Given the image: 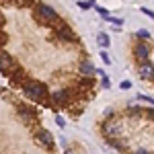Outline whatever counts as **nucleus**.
Returning a JSON list of instances; mask_svg holds the SVG:
<instances>
[{"instance_id": "1", "label": "nucleus", "mask_w": 154, "mask_h": 154, "mask_svg": "<svg viewBox=\"0 0 154 154\" xmlns=\"http://www.w3.org/2000/svg\"><path fill=\"white\" fill-rule=\"evenodd\" d=\"M25 95L29 97L31 101H45L48 88L41 82H29V84H25Z\"/></svg>"}, {"instance_id": "2", "label": "nucleus", "mask_w": 154, "mask_h": 154, "mask_svg": "<svg viewBox=\"0 0 154 154\" xmlns=\"http://www.w3.org/2000/svg\"><path fill=\"white\" fill-rule=\"evenodd\" d=\"M39 14L45 19V23H51V21H56L58 19V12L54 11V8H49V6H45V4H39Z\"/></svg>"}, {"instance_id": "3", "label": "nucleus", "mask_w": 154, "mask_h": 154, "mask_svg": "<svg viewBox=\"0 0 154 154\" xmlns=\"http://www.w3.org/2000/svg\"><path fill=\"white\" fill-rule=\"evenodd\" d=\"M105 134L109 136V138L121 136V123H119V121H109V123L105 125Z\"/></svg>"}, {"instance_id": "4", "label": "nucleus", "mask_w": 154, "mask_h": 154, "mask_svg": "<svg viewBox=\"0 0 154 154\" xmlns=\"http://www.w3.org/2000/svg\"><path fill=\"white\" fill-rule=\"evenodd\" d=\"M140 76H142L144 80H152L154 78V64L144 62L142 66H140Z\"/></svg>"}, {"instance_id": "5", "label": "nucleus", "mask_w": 154, "mask_h": 154, "mask_svg": "<svg viewBox=\"0 0 154 154\" xmlns=\"http://www.w3.org/2000/svg\"><path fill=\"white\" fill-rule=\"evenodd\" d=\"M136 58L140 60V62H148V58H150V48L144 45V43H140V45L136 48Z\"/></svg>"}, {"instance_id": "6", "label": "nucleus", "mask_w": 154, "mask_h": 154, "mask_svg": "<svg viewBox=\"0 0 154 154\" xmlns=\"http://www.w3.org/2000/svg\"><path fill=\"white\" fill-rule=\"evenodd\" d=\"M37 140H39L41 144H45L48 148L54 146V138H51V134H49L48 130H41V131H39V134H37Z\"/></svg>"}, {"instance_id": "7", "label": "nucleus", "mask_w": 154, "mask_h": 154, "mask_svg": "<svg viewBox=\"0 0 154 154\" xmlns=\"http://www.w3.org/2000/svg\"><path fill=\"white\" fill-rule=\"evenodd\" d=\"M60 33V37H62V39H64V41H76V35H74V33H72V29H68V27H66V25H64V27H62V29H60L58 31Z\"/></svg>"}, {"instance_id": "8", "label": "nucleus", "mask_w": 154, "mask_h": 154, "mask_svg": "<svg viewBox=\"0 0 154 154\" xmlns=\"http://www.w3.org/2000/svg\"><path fill=\"white\" fill-rule=\"evenodd\" d=\"M11 56H8V54H4V51H0V68H2V70H4V74H6V72H8V66H11Z\"/></svg>"}, {"instance_id": "9", "label": "nucleus", "mask_w": 154, "mask_h": 154, "mask_svg": "<svg viewBox=\"0 0 154 154\" xmlns=\"http://www.w3.org/2000/svg\"><path fill=\"white\" fill-rule=\"evenodd\" d=\"M95 66H93V62H82L80 64V72H82L84 76H91V74H95Z\"/></svg>"}, {"instance_id": "10", "label": "nucleus", "mask_w": 154, "mask_h": 154, "mask_svg": "<svg viewBox=\"0 0 154 154\" xmlns=\"http://www.w3.org/2000/svg\"><path fill=\"white\" fill-rule=\"evenodd\" d=\"M97 43H99L101 48H109V45H111V39H109L107 33H99V35H97Z\"/></svg>"}, {"instance_id": "11", "label": "nucleus", "mask_w": 154, "mask_h": 154, "mask_svg": "<svg viewBox=\"0 0 154 154\" xmlns=\"http://www.w3.org/2000/svg\"><path fill=\"white\" fill-rule=\"evenodd\" d=\"M66 97H68L66 91H56V93L51 95V99H54L56 103H66Z\"/></svg>"}, {"instance_id": "12", "label": "nucleus", "mask_w": 154, "mask_h": 154, "mask_svg": "<svg viewBox=\"0 0 154 154\" xmlns=\"http://www.w3.org/2000/svg\"><path fill=\"white\" fill-rule=\"evenodd\" d=\"M21 78H23V72H21V70H17L14 74H11V80L14 84H21Z\"/></svg>"}, {"instance_id": "13", "label": "nucleus", "mask_w": 154, "mask_h": 154, "mask_svg": "<svg viewBox=\"0 0 154 154\" xmlns=\"http://www.w3.org/2000/svg\"><path fill=\"white\" fill-rule=\"evenodd\" d=\"M19 113H21V117H23V119H27V121H29V119H31V115H33V113H31V111H29V109H21V111H19Z\"/></svg>"}, {"instance_id": "14", "label": "nucleus", "mask_w": 154, "mask_h": 154, "mask_svg": "<svg viewBox=\"0 0 154 154\" xmlns=\"http://www.w3.org/2000/svg\"><path fill=\"white\" fill-rule=\"evenodd\" d=\"M138 37H140V39H148V37H150L148 29H140V31H138Z\"/></svg>"}, {"instance_id": "15", "label": "nucleus", "mask_w": 154, "mask_h": 154, "mask_svg": "<svg viewBox=\"0 0 154 154\" xmlns=\"http://www.w3.org/2000/svg\"><path fill=\"white\" fill-rule=\"evenodd\" d=\"M142 12L146 14V17H150V19H154V12L150 11V8H146V6H142Z\"/></svg>"}, {"instance_id": "16", "label": "nucleus", "mask_w": 154, "mask_h": 154, "mask_svg": "<svg viewBox=\"0 0 154 154\" xmlns=\"http://www.w3.org/2000/svg\"><path fill=\"white\" fill-rule=\"evenodd\" d=\"M101 58H103V62H105V64H111V58H109V54L101 51Z\"/></svg>"}, {"instance_id": "17", "label": "nucleus", "mask_w": 154, "mask_h": 154, "mask_svg": "<svg viewBox=\"0 0 154 154\" xmlns=\"http://www.w3.org/2000/svg\"><path fill=\"white\" fill-rule=\"evenodd\" d=\"M121 88H123V91L131 88V82H130V80H123V82H121Z\"/></svg>"}, {"instance_id": "18", "label": "nucleus", "mask_w": 154, "mask_h": 154, "mask_svg": "<svg viewBox=\"0 0 154 154\" xmlns=\"http://www.w3.org/2000/svg\"><path fill=\"white\" fill-rule=\"evenodd\" d=\"M56 123H58L60 128H64V125H66V121H64V117H60V115L56 117Z\"/></svg>"}, {"instance_id": "19", "label": "nucleus", "mask_w": 154, "mask_h": 154, "mask_svg": "<svg viewBox=\"0 0 154 154\" xmlns=\"http://www.w3.org/2000/svg\"><path fill=\"white\" fill-rule=\"evenodd\" d=\"M101 82H103V86H105V88H109V86H111V82H109V78H107V76H103V80H101Z\"/></svg>"}, {"instance_id": "20", "label": "nucleus", "mask_w": 154, "mask_h": 154, "mask_svg": "<svg viewBox=\"0 0 154 154\" xmlns=\"http://www.w3.org/2000/svg\"><path fill=\"white\" fill-rule=\"evenodd\" d=\"M93 6V2H80V8H91Z\"/></svg>"}, {"instance_id": "21", "label": "nucleus", "mask_w": 154, "mask_h": 154, "mask_svg": "<svg viewBox=\"0 0 154 154\" xmlns=\"http://www.w3.org/2000/svg\"><path fill=\"white\" fill-rule=\"evenodd\" d=\"M134 154H150V152H148L146 148H140V150H136V152H134Z\"/></svg>"}, {"instance_id": "22", "label": "nucleus", "mask_w": 154, "mask_h": 154, "mask_svg": "<svg viewBox=\"0 0 154 154\" xmlns=\"http://www.w3.org/2000/svg\"><path fill=\"white\" fill-rule=\"evenodd\" d=\"M146 115H148V117H152V119H154V111H152V109H150V111H146Z\"/></svg>"}, {"instance_id": "23", "label": "nucleus", "mask_w": 154, "mask_h": 154, "mask_svg": "<svg viewBox=\"0 0 154 154\" xmlns=\"http://www.w3.org/2000/svg\"><path fill=\"white\" fill-rule=\"evenodd\" d=\"M64 154H74V152H72V150H66V152H64Z\"/></svg>"}]
</instances>
